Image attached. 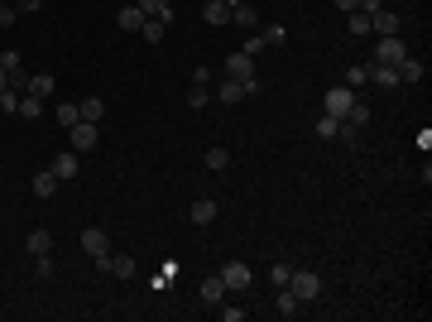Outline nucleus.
Listing matches in <instances>:
<instances>
[{"label": "nucleus", "instance_id": "nucleus-8", "mask_svg": "<svg viewBox=\"0 0 432 322\" xmlns=\"http://www.w3.org/2000/svg\"><path fill=\"white\" fill-rule=\"evenodd\" d=\"M399 24H404V19H399L394 10H375V15H370V29H375L380 39H384V34H399Z\"/></svg>", "mask_w": 432, "mask_h": 322}, {"label": "nucleus", "instance_id": "nucleus-38", "mask_svg": "<svg viewBox=\"0 0 432 322\" xmlns=\"http://www.w3.org/2000/svg\"><path fill=\"white\" fill-rule=\"evenodd\" d=\"M360 82H370V77H365V68H351V73H346V87H351V92H355V87H360Z\"/></svg>", "mask_w": 432, "mask_h": 322}, {"label": "nucleus", "instance_id": "nucleus-23", "mask_svg": "<svg viewBox=\"0 0 432 322\" xmlns=\"http://www.w3.org/2000/svg\"><path fill=\"white\" fill-rule=\"evenodd\" d=\"M221 299H226V284H221V274L202 279V303H221Z\"/></svg>", "mask_w": 432, "mask_h": 322}, {"label": "nucleus", "instance_id": "nucleus-36", "mask_svg": "<svg viewBox=\"0 0 432 322\" xmlns=\"http://www.w3.org/2000/svg\"><path fill=\"white\" fill-rule=\"evenodd\" d=\"M226 164H230L226 149H207V169H226Z\"/></svg>", "mask_w": 432, "mask_h": 322}, {"label": "nucleus", "instance_id": "nucleus-12", "mask_svg": "<svg viewBox=\"0 0 432 322\" xmlns=\"http://www.w3.org/2000/svg\"><path fill=\"white\" fill-rule=\"evenodd\" d=\"M53 87H58V82H53L48 73H39V77H29V82H24V92H29V97H39V102H48V97H53Z\"/></svg>", "mask_w": 432, "mask_h": 322}, {"label": "nucleus", "instance_id": "nucleus-35", "mask_svg": "<svg viewBox=\"0 0 432 322\" xmlns=\"http://www.w3.org/2000/svg\"><path fill=\"white\" fill-rule=\"evenodd\" d=\"M216 318H221V322H240V318H245V308H230V303L221 299V308H216Z\"/></svg>", "mask_w": 432, "mask_h": 322}, {"label": "nucleus", "instance_id": "nucleus-41", "mask_svg": "<svg viewBox=\"0 0 432 322\" xmlns=\"http://www.w3.org/2000/svg\"><path fill=\"white\" fill-rule=\"evenodd\" d=\"M336 10H341V15H351V10H360V0H336Z\"/></svg>", "mask_w": 432, "mask_h": 322}, {"label": "nucleus", "instance_id": "nucleus-22", "mask_svg": "<svg viewBox=\"0 0 432 322\" xmlns=\"http://www.w3.org/2000/svg\"><path fill=\"white\" fill-rule=\"evenodd\" d=\"M77 115H82V120H92V125H97V120H101V115H106V102H101V97H87V102H82V106H77Z\"/></svg>", "mask_w": 432, "mask_h": 322}, {"label": "nucleus", "instance_id": "nucleus-44", "mask_svg": "<svg viewBox=\"0 0 432 322\" xmlns=\"http://www.w3.org/2000/svg\"><path fill=\"white\" fill-rule=\"evenodd\" d=\"M5 82H10V77H5V73H0V92H5Z\"/></svg>", "mask_w": 432, "mask_h": 322}, {"label": "nucleus", "instance_id": "nucleus-28", "mask_svg": "<svg viewBox=\"0 0 432 322\" xmlns=\"http://www.w3.org/2000/svg\"><path fill=\"white\" fill-rule=\"evenodd\" d=\"M336 130H341V115H317V135L322 140H336Z\"/></svg>", "mask_w": 432, "mask_h": 322}, {"label": "nucleus", "instance_id": "nucleus-33", "mask_svg": "<svg viewBox=\"0 0 432 322\" xmlns=\"http://www.w3.org/2000/svg\"><path fill=\"white\" fill-rule=\"evenodd\" d=\"M284 39H288V29H284V24H269V29H264V44H269V48H279Z\"/></svg>", "mask_w": 432, "mask_h": 322}, {"label": "nucleus", "instance_id": "nucleus-2", "mask_svg": "<svg viewBox=\"0 0 432 322\" xmlns=\"http://www.w3.org/2000/svg\"><path fill=\"white\" fill-rule=\"evenodd\" d=\"M216 274H221V284H226L230 294H240V289H250V279H255V274H250V265H240V260H230V265H221Z\"/></svg>", "mask_w": 432, "mask_h": 322}, {"label": "nucleus", "instance_id": "nucleus-3", "mask_svg": "<svg viewBox=\"0 0 432 322\" xmlns=\"http://www.w3.org/2000/svg\"><path fill=\"white\" fill-rule=\"evenodd\" d=\"M409 58V48H404V39H394V34H384L380 39V48H375V63H389V68H399Z\"/></svg>", "mask_w": 432, "mask_h": 322}, {"label": "nucleus", "instance_id": "nucleus-21", "mask_svg": "<svg viewBox=\"0 0 432 322\" xmlns=\"http://www.w3.org/2000/svg\"><path fill=\"white\" fill-rule=\"evenodd\" d=\"M14 115H19V120H39V115H43V102L24 92V97H19V111H14Z\"/></svg>", "mask_w": 432, "mask_h": 322}, {"label": "nucleus", "instance_id": "nucleus-39", "mask_svg": "<svg viewBox=\"0 0 432 322\" xmlns=\"http://www.w3.org/2000/svg\"><path fill=\"white\" fill-rule=\"evenodd\" d=\"M14 19H19V10H14V5H0V29H10Z\"/></svg>", "mask_w": 432, "mask_h": 322}, {"label": "nucleus", "instance_id": "nucleus-6", "mask_svg": "<svg viewBox=\"0 0 432 322\" xmlns=\"http://www.w3.org/2000/svg\"><path fill=\"white\" fill-rule=\"evenodd\" d=\"M351 102H355V92L341 82V87H331V92L322 97V111H326V115H346V111H351Z\"/></svg>", "mask_w": 432, "mask_h": 322}, {"label": "nucleus", "instance_id": "nucleus-34", "mask_svg": "<svg viewBox=\"0 0 432 322\" xmlns=\"http://www.w3.org/2000/svg\"><path fill=\"white\" fill-rule=\"evenodd\" d=\"M288 274H293V265H274V269H269V284H274V289H284V284H288Z\"/></svg>", "mask_w": 432, "mask_h": 322}, {"label": "nucleus", "instance_id": "nucleus-42", "mask_svg": "<svg viewBox=\"0 0 432 322\" xmlns=\"http://www.w3.org/2000/svg\"><path fill=\"white\" fill-rule=\"evenodd\" d=\"M39 5H43V0H19V5H14V10H29V15H34V10H39Z\"/></svg>", "mask_w": 432, "mask_h": 322}, {"label": "nucleus", "instance_id": "nucleus-32", "mask_svg": "<svg viewBox=\"0 0 432 322\" xmlns=\"http://www.w3.org/2000/svg\"><path fill=\"white\" fill-rule=\"evenodd\" d=\"M53 115H58V125H77V120H82V115H77V106H72V102H63V106L53 111Z\"/></svg>", "mask_w": 432, "mask_h": 322}, {"label": "nucleus", "instance_id": "nucleus-18", "mask_svg": "<svg viewBox=\"0 0 432 322\" xmlns=\"http://www.w3.org/2000/svg\"><path fill=\"white\" fill-rule=\"evenodd\" d=\"M394 73H399V82H423V58H404Z\"/></svg>", "mask_w": 432, "mask_h": 322}, {"label": "nucleus", "instance_id": "nucleus-27", "mask_svg": "<svg viewBox=\"0 0 432 322\" xmlns=\"http://www.w3.org/2000/svg\"><path fill=\"white\" fill-rule=\"evenodd\" d=\"M164 29H168V24H164V19H154V15H149V19H144V24H139V39H149V44H159V39H164Z\"/></svg>", "mask_w": 432, "mask_h": 322}, {"label": "nucleus", "instance_id": "nucleus-11", "mask_svg": "<svg viewBox=\"0 0 432 322\" xmlns=\"http://www.w3.org/2000/svg\"><path fill=\"white\" fill-rule=\"evenodd\" d=\"M365 77H370V82H380V87H399V73H394L389 63H370V68H365Z\"/></svg>", "mask_w": 432, "mask_h": 322}, {"label": "nucleus", "instance_id": "nucleus-31", "mask_svg": "<svg viewBox=\"0 0 432 322\" xmlns=\"http://www.w3.org/2000/svg\"><path fill=\"white\" fill-rule=\"evenodd\" d=\"M346 19H351V34H370V15L365 10H351Z\"/></svg>", "mask_w": 432, "mask_h": 322}, {"label": "nucleus", "instance_id": "nucleus-14", "mask_svg": "<svg viewBox=\"0 0 432 322\" xmlns=\"http://www.w3.org/2000/svg\"><path fill=\"white\" fill-rule=\"evenodd\" d=\"M58 183H63V178H58L53 169H39V173H34V193H39V198H53Z\"/></svg>", "mask_w": 432, "mask_h": 322}, {"label": "nucleus", "instance_id": "nucleus-5", "mask_svg": "<svg viewBox=\"0 0 432 322\" xmlns=\"http://www.w3.org/2000/svg\"><path fill=\"white\" fill-rule=\"evenodd\" d=\"M68 140H72V149H77V154H87V149H97V140H101V135H97V125H92V120H77V125H68Z\"/></svg>", "mask_w": 432, "mask_h": 322}, {"label": "nucleus", "instance_id": "nucleus-25", "mask_svg": "<svg viewBox=\"0 0 432 322\" xmlns=\"http://www.w3.org/2000/svg\"><path fill=\"white\" fill-rule=\"evenodd\" d=\"M207 102H212V87H207V82H193V87H188V106L202 111Z\"/></svg>", "mask_w": 432, "mask_h": 322}, {"label": "nucleus", "instance_id": "nucleus-9", "mask_svg": "<svg viewBox=\"0 0 432 322\" xmlns=\"http://www.w3.org/2000/svg\"><path fill=\"white\" fill-rule=\"evenodd\" d=\"M144 19H149V15H144L139 5H120V15H115V24H120V29H130V34H139V24H144Z\"/></svg>", "mask_w": 432, "mask_h": 322}, {"label": "nucleus", "instance_id": "nucleus-19", "mask_svg": "<svg viewBox=\"0 0 432 322\" xmlns=\"http://www.w3.org/2000/svg\"><path fill=\"white\" fill-rule=\"evenodd\" d=\"M0 73H5V77H19V73H24V58H19V48H5V53H0Z\"/></svg>", "mask_w": 432, "mask_h": 322}, {"label": "nucleus", "instance_id": "nucleus-24", "mask_svg": "<svg viewBox=\"0 0 432 322\" xmlns=\"http://www.w3.org/2000/svg\"><path fill=\"white\" fill-rule=\"evenodd\" d=\"M106 274H115V279H130L135 274V255H110V269Z\"/></svg>", "mask_w": 432, "mask_h": 322}, {"label": "nucleus", "instance_id": "nucleus-16", "mask_svg": "<svg viewBox=\"0 0 432 322\" xmlns=\"http://www.w3.org/2000/svg\"><path fill=\"white\" fill-rule=\"evenodd\" d=\"M144 15H154V19H164V24H173V5L168 0H135Z\"/></svg>", "mask_w": 432, "mask_h": 322}, {"label": "nucleus", "instance_id": "nucleus-37", "mask_svg": "<svg viewBox=\"0 0 432 322\" xmlns=\"http://www.w3.org/2000/svg\"><path fill=\"white\" fill-rule=\"evenodd\" d=\"M264 48H269V44H264V34H259V39H245V48H240V53H250V58H255V53H264Z\"/></svg>", "mask_w": 432, "mask_h": 322}, {"label": "nucleus", "instance_id": "nucleus-20", "mask_svg": "<svg viewBox=\"0 0 432 322\" xmlns=\"http://www.w3.org/2000/svg\"><path fill=\"white\" fill-rule=\"evenodd\" d=\"M202 19H207V24H226V19H230V5H226V0H207Z\"/></svg>", "mask_w": 432, "mask_h": 322}, {"label": "nucleus", "instance_id": "nucleus-10", "mask_svg": "<svg viewBox=\"0 0 432 322\" xmlns=\"http://www.w3.org/2000/svg\"><path fill=\"white\" fill-rule=\"evenodd\" d=\"M298 308H303V303H298L293 289H279V294H274V313H279V318H298Z\"/></svg>", "mask_w": 432, "mask_h": 322}, {"label": "nucleus", "instance_id": "nucleus-17", "mask_svg": "<svg viewBox=\"0 0 432 322\" xmlns=\"http://www.w3.org/2000/svg\"><path fill=\"white\" fill-rule=\"evenodd\" d=\"M216 221V202L212 198H197V202H193V226H212Z\"/></svg>", "mask_w": 432, "mask_h": 322}, {"label": "nucleus", "instance_id": "nucleus-40", "mask_svg": "<svg viewBox=\"0 0 432 322\" xmlns=\"http://www.w3.org/2000/svg\"><path fill=\"white\" fill-rule=\"evenodd\" d=\"M34 274H39V279H53V260H48V255H39V269H34Z\"/></svg>", "mask_w": 432, "mask_h": 322}, {"label": "nucleus", "instance_id": "nucleus-4", "mask_svg": "<svg viewBox=\"0 0 432 322\" xmlns=\"http://www.w3.org/2000/svg\"><path fill=\"white\" fill-rule=\"evenodd\" d=\"M226 77H235V82H255V58L250 53H226Z\"/></svg>", "mask_w": 432, "mask_h": 322}, {"label": "nucleus", "instance_id": "nucleus-29", "mask_svg": "<svg viewBox=\"0 0 432 322\" xmlns=\"http://www.w3.org/2000/svg\"><path fill=\"white\" fill-rule=\"evenodd\" d=\"M336 140H346V149H355V144H360V125H351V120H341V130H336Z\"/></svg>", "mask_w": 432, "mask_h": 322}, {"label": "nucleus", "instance_id": "nucleus-7", "mask_svg": "<svg viewBox=\"0 0 432 322\" xmlns=\"http://www.w3.org/2000/svg\"><path fill=\"white\" fill-rule=\"evenodd\" d=\"M82 250H87L92 260H106V255H110V240H106V231H101V226L82 231Z\"/></svg>", "mask_w": 432, "mask_h": 322}, {"label": "nucleus", "instance_id": "nucleus-26", "mask_svg": "<svg viewBox=\"0 0 432 322\" xmlns=\"http://www.w3.org/2000/svg\"><path fill=\"white\" fill-rule=\"evenodd\" d=\"M230 15H235V24H240V29H255V24H259V10H255V5H235Z\"/></svg>", "mask_w": 432, "mask_h": 322}, {"label": "nucleus", "instance_id": "nucleus-43", "mask_svg": "<svg viewBox=\"0 0 432 322\" xmlns=\"http://www.w3.org/2000/svg\"><path fill=\"white\" fill-rule=\"evenodd\" d=\"M226 5H230V10H235V5H245V0H226Z\"/></svg>", "mask_w": 432, "mask_h": 322}, {"label": "nucleus", "instance_id": "nucleus-13", "mask_svg": "<svg viewBox=\"0 0 432 322\" xmlns=\"http://www.w3.org/2000/svg\"><path fill=\"white\" fill-rule=\"evenodd\" d=\"M48 169H53V173H58L63 183H68V178H77V149H68V154H58V159H53Z\"/></svg>", "mask_w": 432, "mask_h": 322}, {"label": "nucleus", "instance_id": "nucleus-1", "mask_svg": "<svg viewBox=\"0 0 432 322\" xmlns=\"http://www.w3.org/2000/svg\"><path fill=\"white\" fill-rule=\"evenodd\" d=\"M284 289H293V294H298V303H313V299L322 294V274H313V269H293Z\"/></svg>", "mask_w": 432, "mask_h": 322}, {"label": "nucleus", "instance_id": "nucleus-15", "mask_svg": "<svg viewBox=\"0 0 432 322\" xmlns=\"http://www.w3.org/2000/svg\"><path fill=\"white\" fill-rule=\"evenodd\" d=\"M24 250L39 260V255H48V250H53V236H48V231H29V236H24Z\"/></svg>", "mask_w": 432, "mask_h": 322}, {"label": "nucleus", "instance_id": "nucleus-30", "mask_svg": "<svg viewBox=\"0 0 432 322\" xmlns=\"http://www.w3.org/2000/svg\"><path fill=\"white\" fill-rule=\"evenodd\" d=\"M341 120H351V125H365V120H370V106H365V102H351V111H346Z\"/></svg>", "mask_w": 432, "mask_h": 322}]
</instances>
